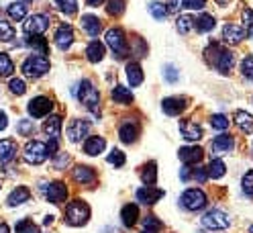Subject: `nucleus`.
Wrapping results in <instances>:
<instances>
[{
  "label": "nucleus",
  "mask_w": 253,
  "mask_h": 233,
  "mask_svg": "<svg viewBox=\"0 0 253 233\" xmlns=\"http://www.w3.org/2000/svg\"><path fill=\"white\" fill-rule=\"evenodd\" d=\"M121 219H123V225L125 227H135L137 225V219H139V207L135 203L125 205L123 211H121Z\"/></svg>",
  "instance_id": "24"
},
{
  "label": "nucleus",
  "mask_w": 253,
  "mask_h": 233,
  "mask_svg": "<svg viewBox=\"0 0 253 233\" xmlns=\"http://www.w3.org/2000/svg\"><path fill=\"white\" fill-rule=\"evenodd\" d=\"M241 186H243V192H245V194L253 196V170H249V172L243 176Z\"/></svg>",
  "instance_id": "50"
},
{
  "label": "nucleus",
  "mask_w": 253,
  "mask_h": 233,
  "mask_svg": "<svg viewBox=\"0 0 253 233\" xmlns=\"http://www.w3.org/2000/svg\"><path fill=\"white\" fill-rule=\"evenodd\" d=\"M241 72L245 78H253V55H247L241 64Z\"/></svg>",
  "instance_id": "51"
},
{
  "label": "nucleus",
  "mask_w": 253,
  "mask_h": 233,
  "mask_svg": "<svg viewBox=\"0 0 253 233\" xmlns=\"http://www.w3.org/2000/svg\"><path fill=\"white\" fill-rule=\"evenodd\" d=\"M43 131H45L47 135H49V139H57V137L61 135V117H57V115L49 117V119L45 121Z\"/></svg>",
  "instance_id": "28"
},
{
  "label": "nucleus",
  "mask_w": 253,
  "mask_h": 233,
  "mask_svg": "<svg viewBox=\"0 0 253 233\" xmlns=\"http://www.w3.org/2000/svg\"><path fill=\"white\" fill-rule=\"evenodd\" d=\"M49 68H51V64L45 55H29L23 61V72L29 78H41L43 74L49 72Z\"/></svg>",
  "instance_id": "5"
},
{
  "label": "nucleus",
  "mask_w": 253,
  "mask_h": 233,
  "mask_svg": "<svg viewBox=\"0 0 253 233\" xmlns=\"http://www.w3.org/2000/svg\"><path fill=\"white\" fill-rule=\"evenodd\" d=\"M106 45L110 49H113V53L119 57V59H125L126 55H129V41H126L125 33L121 29H108L106 31Z\"/></svg>",
  "instance_id": "3"
},
{
  "label": "nucleus",
  "mask_w": 253,
  "mask_h": 233,
  "mask_svg": "<svg viewBox=\"0 0 253 233\" xmlns=\"http://www.w3.org/2000/svg\"><path fill=\"white\" fill-rule=\"evenodd\" d=\"M180 203H182V207L186 209V211H202L204 207H207V203H209V198H207V194H204L200 188H188L184 194H182V198H180Z\"/></svg>",
  "instance_id": "7"
},
{
  "label": "nucleus",
  "mask_w": 253,
  "mask_h": 233,
  "mask_svg": "<svg viewBox=\"0 0 253 233\" xmlns=\"http://www.w3.org/2000/svg\"><path fill=\"white\" fill-rule=\"evenodd\" d=\"M249 233H253V225H251V227H249Z\"/></svg>",
  "instance_id": "63"
},
{
  "label": "nucleus",
  "mask_w": 253,
  "mask_h": 233,
  "mask_svg": "<svg viewBox=\"0 0 253 233\" xmlns=\"http://www.w3.org/2000/svg\"><path fill=\"white\" fill-rule=\"evenodd\" d=\"M214 25H216V21H214L212 14H200V17L194 21V27L200 31V33H209V31L214 29Z\"/></svg>",
  "instance_id": "33"
},
{
  "label": "nucleus",
  "mask_w": 253,
  "mask_h": 233,
  "mask_svg": "<svg viewBox=\"0 0 253 233\" xmlns=\"http://www.w3.org/2000/svg\"><path fill=\"white\" fill-rule=\"evenodd\" d=\"M88 219H90V207L80 198L72 200L66 209V223L72 227H82L88 223Z\"/></svg>",
  "instance_id": "2"
},
{
  "label": "nucleus",
  "mask_w": 253,
  "mask_h": 233,
  "mask_svg": "<svg viewBox=\"0 0 253 233\" xmlns=\"http://www.w3.org/2000/svg\"><path fill=\"white\" fill-rule=\"evenodd\" d=\"M126 78H129L131 86H139L143 82V70L137 61H131V64H126Z\"/></svg>",
  "instance_id": "30"
},
{
  "label": "nucleus",
  "mask_w": 253,
  "mask_h": 233,
  "mask_svg": "<svg viewBox=\"0 0 253 233\" xmlns=\"http://www.w3.org/2000/svg\"><path fill=\"white\" fill-rule=\"evenodd\" d=\"M72 176H74L76 182H80V184H92L94 180H96V170L90 168V166H76Z\"/></svg>",
  "instance_id": "21"
},
{
  "label": "nucleus",
  "mask_w": 253,
  "mask_h": 233,
  "mask_svg": "<svg viewBox=\"0 0 253 233\" xmlns=\"http://www.w3.org/2000/svg\"><path fill=\"white\" fill-rule=\"evenodd\" d=\"M17 133L23 135V137H29V135H33L35 133V125H33V121H19V125H17Z\"/></svg>",
  "instance_id": "41"
},
{
  "label": "nucleus",
  "mask_w": 253,
  "mask_h": 233,
  "mask_svg": "<svg viewBox=\"0 0 253 233\" xmlns=\"http://www.w3.org/2000/svg\"><path fill=\"white\" fill-rule=\"evenodd\" d=\"M125 6H126V0H108L106 10H108V14H115V17H119V14H123Z\"/></svg>",
  "instance_id": "42"
},
{
  "label": "nucleus",
  "mask_w": 253,
  "mask_h": 233,
  "mask_svg": "<svg viewBox=\"0 0 253 233\" xmlns=\"http://www.w3.org/2000/svg\"><path fill=\"white\" fill-rule=\"evenodd\" d=\"M162 229H164L162 221L157 219V217H153V215H147L143 219V231L141 233H160Z\"/></svg>",
  "instance_id": "36"
},
{
  "label": "nucleus",
  "mask_w": 253,
  "mask_h": 233,
  "mask_svg": "<svg viewBox=\"0 0 253 233\" xmlns=\"http://www.w3.org/2000/svg\"><path fill=\"white\" fill-rule=\"evenodd\" d=\"M86 57H88V61H92V64H98V61H102V57H104V45L98 39L90 41L88 47H86Z\"/></svg>",
  "instance_id": "26"
},
{
  "label": "nucleus",
  "mask_w": 253,
  "mask_h": 233,
  "mask_svg": "<svg viewBox=\"0 0 253 233\" xmlns=\"http://www.w3.org/2000/svg\"><path fill=\"white\" fill-rule=\"evenodd\" d=\"M180 4H182V0H168V4H166L168 8H166V10H169V12H176L178 8H182Z\"/></svg>",
  "instance_id": "56"
},
{
  "label": "nucleus",
  "mask_w": 253,
  "mask_h": 233,
  "mask_svg": "<svg viewBox=\"0 0 253 233\" xmlns=\"http://www.w3.org/2000/svg\"><path fill=\"white\" fill-rule=\"evenodd\" d=\"M119 137L123 143H135L139 137V125L137 123H123L119 129Z\"/></svg>",
  "instance_id": "23"
},
{
  "label": "nucleus",
  "mask_w": 253,
  "mask_h": 233,
  "mask_svg": "<svg viewBox=\"0 0 253 233\" xmlns=\"http://www.w3.org/2000/svg\"><path fill=\"white\" fill-rule=\"evenodd\" d=\"M110 96H113V100L119 104H131L133 102V92L125 86H115L113 92H110Z\"/></svg>",
  "instance_id": "29"
},
{
  "label": "nucleus",
  "mask_w": 253,
  "mask_h": 233,
  "mask_svg": "<svg viewBox=\"0 0 253 233\" xmlns=\"http://www.w3.org/2000/svg\"><path fill=\"white\" fill-rule=\"evenodd\" d=\"M243 23H245V27H247L245 35H247V37H253V10H251V8H245V10H243Z\"/></svg>",
  "instance_id": "49"
},
{
  "label": "nucleus",
  "mask_w": 253,
  "mask_h": 233,
  "mask_svg": "<svg viewBox=\"0 0 253 233\" xmlns=\"http://www.w3.org/2000/svg\"><path fill=\"white\" fill-rule=\"evenodd\" d=\"M176 27H178V31H180L182 35H186V33H190V31L194 29V19L190 17V14H182V17L178 19V25Z\"/></svg>",
  "instance_id": "38"
},
{
  "label": "nucleus",
  "mask_w": 253,
  "mask_h": 233,
  "mask_svg": "<svg viewBox=\"0 0 253 233\" xmlns=\"http://www.w3.org/2000/svg\"><path fill=\"white\" fill-rule=\"evenodd\" d=\"M192 176H194L200 184H204V182H207V178H209V172H207V168H196L194 172H192Z\"/></svg>",
  "instance_id": "54"
},
{
  "label": "nucleus",
  "mask_w": 253,
  "mask_h": 233,
  "mask_svg": "<svg viewBox=\"0 0 253 233\" xmlns=\"http://www.w3.org/2000/svg\"><path fill=\"white\" fill-rule=\"evenodd\" d=\"M192 172H194V170L190 168V166H184V168H182V172H180V178H182L184 182H188L190 176H192Z\"/></svg>",
  "instance_id": "57"
},
{
  "label": "nucleus",
  "mask_w": 253,
  "mask_h": 233,
  "mask_svg": "<svg viewBox=\"0 0 253 233\" xmlns=\"http://www.w3.org/2000/svg\"><path fill=\"white\" fill-rule=\"evenodd\" d=\"M6 125H8V119H6V115L2 111H0V131H4Z\"/></svg>",
  "instance_id": "58"
},
{
  "label": "nucleus",
  "mask_w": 253,
  "mask_h": 233,
  "mask_svg": "<svg viewBox=\"0 0 253 233\" xmlns=\"http://www.w3.org/2000/svg\"><path fill=\"white\" fill-rule=\"evenodd\" d=\"M211 125L212 129H218V131H225L229 127V119L225 115H212L211 117Z\"/></svg>",
  "instance_id": "46"
},
{
  "label": "nucleus",
  "mask_w": 253,
  "mask_h": 233,
  "mask_svg": "<svg viewBox=\"0 0 253 233\" xmlns=\"http://www.w3.org/2000/svg\"><path fill=\"white\" fill-rule=\"evenodd\" d=\"M43 223H45V225H51V223H53V217H51V215H47L45 219H43Z\"/></svg>",
  "instance_id": "60"
},
{
  "label": "nucleus",
  "mask_w": 253,
  "mask_h": 233,
  "mask_svg": "<svg viewBox=\"0 0 253 233\" xmlns=\"http://www.w3.org/2000/svg\"><path fill=\"white\" fill-rule=\"evenodd\" d=\"M19 147L14 139H0V164H10L17 155Z\"/></svg>",
  "instance_id": "16"
},
{
  "label": "nucleus",
  "mask_w": 253,
  "mask_h": 233,
  "mask_svg": "<svg viewBox=\"0 0 253 233\" xmlns=\"http://www.w3.org/2000/svg\"><path fill=\"white\" fill-rule=\"evenodd\" d=\"M216 2H218V4H220V6H225V4H227V2H229V0H216Z\"/></svg>",
  "instance_id": "62"
},
{
  "label": "nucleus",
  "mask_w": 253,
  "mask_h": 233,
  "mask_svg": "<svg viewBox=\"0 0 253 233\" xmlns=\"http://www.w3.org/2000/svg\"><path fill=\"white\" fill-rule=\"evenodd\" d=\"M108 164H113V166H117V168L125 166V153H123L121 149H113V151L108 153Z\"/></svg>",
  "instance_id": "48"
},
{
  "label": "nucleus",
  "mask_w": 253,
  "mask_h": 233,
  "mask_svg": "<svg viewBox=\"0 0 253 233\" xmlns=\"http://www.w3.org/2000/svg\"><path fill=\"white\" fill-rule=\"evenodd\" d=\"M141 180L147 186H153L157 182V164L155 162H149L143 166V170H141Z\"/></svg>",
  "instance_id": "32"
},
{
  "label": "nucleus",
  "mask_w": 253,
  "mask_h": 233,
  "mask_svg": "<svg viewBox=\"0 0 253 233\" xmlns=\"http://www.w3.org/2000/svg\"><path fill=\"white\" fill-rule=\"evenodd\" d=\"M47 27H49V19H47L45 14H33V17H29L23 25L25 33L31 37H41L47 31Z\"/></svg>",
  "instance_id": "10"
},
{
  "label": "nucleus",
  "mask_w": 253,
  "mask_h": 233,
  "mask_svg": "<svg viewBox=\"0 0 253 233\" xmlns=\"http://www.w3.org/2000/svg\"><path fill=\"white\" fill-rule=\"evenodd\" d=\"M180 131H182V135H184V139L186 141H200L202 139V129H200V125H196V123H192V121H180Z\"/></svg>",
  "instance_id": "17"
},
{
  "label": "nucleus",
  "mask_w": 253,
  "mask_h": 233,
  "mask_svg": "<svg viewBox=\"0 0 253 233\" xmlns=\"http://www.w3.org/2000/svg\"><path fill=\"white\" fill-rule=\"evenodd\" d=\"M229 225H231L229 215L225 211H220V209H211L202 217V227L209 229V231H223Z\"/></svg>",
  "instance_id": "4"
},
{
  "label": "nucleus",
  "mask_w": 253,
  "mask_h": 233,
  "mask_svg": "<svg viewBox=\"0 0 253 233\" xmlns=\"http://www.w3.org/2000/svg\"><path fill=\"white\" fill-rule=\"evenodd\" d=\"M8 88H10L12 94H17V96H21V94H25V92H27V84L21 80V78H12Z\"/></svg>",
  "instance_id": "45"
},
{
  "label": "nucleus",
  "mask_w": 253,
  "mask_h": 233,
  "mask_svg": "<svg viewBox=\"0 0 253 233\" xmlns=\"http://www.w3.org/2000/svg\"><path fill=\"white\" fill-rule=\"evenodd\" d=\"M12 39H14V29L10 27V23L0 19V41H12Z\"/></svg>",
  "instance_id": "40"
},
{
  "label": "nucleus",
  "mask_w": 253,
  "mask_h": 233,
  "mask_svg": "<svg viewBox=\"0 0 253 233\" xmlns=\"http://www.w3.org/2000/svg\"><path fill=\"white\" fill-rule=\"evenodd\" d=\"M68 162H70V158H68L66 153H57L55 160H53V166H55V170H61V168H66Z\"/></svg>",
  "instance_id": "53"
},
{
  "label": "nucleus",
  "mask_w": 253,
  "mask_h": 233,
  "mask_svg": "<svg viewBox=\"0 0 253 233\" xmlns=\"http://www.w3.org/2000/svg\"><path fill=\"white\" fill-rule=\"evenodd\" d=\"M166 80L168 82H176L178 80V70L176 68H173V66H166Z\"/></svg>",
  "instance_id": "55"
},
{
  "label": "nucleus",
  "mask_w": 253,
  "mask_h": 233,
  "mask_svg": "<svg viewBox=\"0 0 253 233\" xmlns=\"http://www.w3.org/2000/svg\"><path fill=\"white\" fill-rule=\"evenodd\" d=\"M78 100H80L88 111H92L94 115L100 113V94L90 80H82L80 84H78Z\"/></svg>",
  "instance_id": "1"
},
{
  "label": "nucleus",
  "mask_w": 253,
  "mask_h": 233,
  "mask_svg": "<svg viewBox=\"0 0 253 233\" xmlns=\"http://www.w3.org/2000/svg\"><path fill=\"white\" fill-rule=\"evenodd\" d=\"M90 131V123L86 119H76L72 121V125L68 127V139L72 143H78V141H82V139L88 135Z\"/></svg>",
  "instance_id": "12"
},
{
  "label": "nucleus",
  "mask_w": 253,
  "mask_h": 233,
  "mask_svg": "<svg viewBox=\"0 0 253 233\" xmlns=\"http://www.w3.org/2000/svg\"><path fill=\"white\" fill-rule=\"evenodd\" d=\"M235 125L243 133H253V117L245 111H237L235 113Z\"/></svg>",
  "instance_id": "27"
},
{
  "label": "nucleus",
  "mask_w": 253,
  "mask_h": 233,
  "mask_svg": "<svg viewBox=\"0 0 253 233\" xmlns=\"http://www.w3.org/2000/svg\"><path fill=\"white\" fill-rule=\"evenodd\" d=\"M137 203H141V205H155L157 200H160L162 196H164V190H160V188H153V186H143V188H139L137 190Z\"/></svg>",
  "instance_id": "14"
},
{
  "label": "nucleus",
  "mask_w": 253,
  "mask_h": 233,
  "mask_svg": "<svg viewBox=\"0 0 253 233\" xmlns=\"http://www.w3.org/2000/svg\"><path fill=\"white\" fill-rule=\"evenodd\" d=\"M233 147H235V141H233V137L227 135V133L214 137V141L211 143V149H212L214 155H225V153L233 151Z\"/></svg>",
  "instance_id": "15"
},
{
  "label": "nucleus",
  "mask_w": 253,
  "mask_h": 233,
  "mask_svg": "<svg viewBox=\"0 0 253 233\" xmlns=\"http://www.w3.org/2000/svg\"><path fill=\"white\" fill-rule=\"evenodd\" d=\"M202 155H204V151H202V147H198V145H192V147H182V149L178 151V158H180L186 166L198 164V162L202 160Z\"/></svg>",
  "instance_id": "18"
},
{
  "label": "nucleus",
  "mask_w": 253,
  "mask_h": 233,
  "mask_svg": "<svg viewBox=\"0 0 253 233\" xmlns=\"http://www.w3.org/2000/svg\"><path fill=\"white\" fill-rule=\"evenodd\" d=\"M204 4H207V0H182V6L190 10H202Z\"/></svg>",
  "instance_id": "52"
},
{
  "label": "nucleus",
  "mask_w": 253,
  "mask_h": 233,
  "mask_svg": "<svg viewBox=\"0 0 253 233\" xmlns=\"http://www.w3.org/2000/svg\"><path fill=\"white\" fill-rule=\"evenodd\" d=\"M149 12L153 14L155 21H164L166 14H168V10H166V6H164L162 2H151V4H149Z\"/></svg>",
  "instance_id": "43"
},
{
  "label": "nucleus",
  "mask_w": 253,
  "mask_h": 233,
  "mask_svg": "<svg viewBox=\"0 0 253 233\" xmlns=\"http://www.w3.org/2000/svg\"><path fill=\"white\" fill-rule=\"evenodd\" d=\"M6 12H8V17L12 21H23L27 17V6H25V2H12L6 8Z\"/></svg>",
  "instance_id": "35"
},
{
  "label": "nucleus",
  "mask_w": 253,
  "mask_h": 233,
  "mask_svg": "<svg viewBox=\"0 0 253 233\" xmlns=\"http://www.w3.org/2000/svg\"><path fill=\"white\" fill-rule=\"evenodd\" d=\"M104 0H86V4L88 6H98V4H102Z\"/></svg>",
  "instance_id": "59"
},
{
  "label": "nucleus",
  "mask_w": 253,
  "mask_h": 233,
  "mask_svg": "<svg viewBox=\"0 0 253 233\" xmlns=\"http://www.w3.org/2000/svg\"><path fill=\"white\" fill-rule=\"evenodd\" d=\"M55 4L59 6V10H63L66 14H74L78 10V2H76V0H55Z\"/></svg>",
  "instance_id": "47"
},
{
  "label": "nucleus",
  "mask_w": 253,
  "mask_h": 233,
  "mask_svg": "<svg viewBox=\"0 0 253 233\" xmlns=\"http://www.w3.org/2000/svg\"><path fill=\"white\" fill-rule=\"evenodd\" d=\"M31 198V190L27 188V186H17L10 194H8V198H6V205L8 207H21V205H25L27 200Z\"/></svg>",
  "instance_id": "22"
},
{
  "label": "nucleus",
  "mask_w": 253,
  "mask_h": 233,
  "mask_svg": "<svg viewBox=\"0 0 253 233\" xmlns=\"http://www.w3.org/2000/svg\"><path fill=\"white\" fill-rule=\"evenodd\" d=\"M0 233H10V231H8V225H6V223H0Z\"/></svg>",
  "instance_id": "61"
},
{
  "label": "nucleus",
  "mask_w": 253,
  "mask_h": 233,
  "mask_svg": "<svg viewBox=\"0 0 253 233\" xmlns=\"http://www.w3.org/2000/svg\"><path fill=\"white\" fill-rule=\"evenodd\" d=\"M55 45L59 49H68L70 45L74 43V31H72V27L70 25H61L57 31H55Z\"/></svg>",
  "instance_id": "19"
},
{
  "label": "nucleus",
  "mask_w": 253,
  "mask_h": 233,
  "mask_svg": "<svg viewBox=\"0 0 253 233\" xmlns=\"http://www.w3.org/2000/svg\"><path fill=\"white\" fill-rule=\"evenodd\" d=\"M41 192L45 196L47 203H51V205H61L63 200L68 198V186L63 184V182H43L41 184Z\"/></svg>",
  "instance_id": "6"
},
{
  "label": "nucleus",
  "mask_w": 253,
  "mask_h": 233,
  "mask_svg": "<svg viewBox=\"0 0 253 233\" xmlns=\"http://www.w3.org/2000/svg\"><path fill=\"white\" fill-rule=\"evenodd\" d=\"M245 39V31L239 27V25H225L223 29V41L225 43H231V45H237Z\"/></svg>",
  "instance_id": "20"
},
{
  "label": "nucleus",
  "mask_w": 253,
  "mask_h": 233,
  "mask_svg": "<svg viewBox=\"0 0 253 233\" xmlns=\"http://www.w3.org/2000/svg\"><path fill=\"white\" fill-rule=\"evenodd\" d=\"M51 108H53V100L51 98H47V96H37L29 102L27 106V111L31 117H35V119H41V117H47L51 113Z\"/></svg>",
  "instance_id": "11"
},
{
  "label": "nucleus",
  "mask_w": 253,
  "mask_h": 233,
  "mask_svg": "<svg viewBox=\"0 0 253 233\" xmlns=\"http://www.w3.org/2000/svg\"><path fill=\"white\" fill-rule=\"evenodd\" d=\"M25 160L29 162V164H33V166H39V164H43L45 160H47V145L45 143H41V141H37V139H33V141H29L27 145H25Z\"/></svg>",
  "instance_id": "9"
},
{
  "label": "nucleus",
  "mask_w": 253,
  "mask_h": 233,
  "mask_svg": "<svg viewBox=\"0 0 253 233\" xmlns=\"http://www.w3.org/2000/svg\"><path fill=\"white\" fill-rule=\"evenodd\" d=\"M186 106H188V98L184 96H169V98H164L162 102L164 113L169 117H178L182 111H186Z\"/></svg>",
  "instance_id": "13"
},
{
  "label": "nucleus",
  "mask_w": 253,
  "mask_h": 233,
  "mask_svg": "<svg viewBox=\"0 0 253 233\" xmlns=\"http://www.w3.org/2000/svg\"><path fill=\"white\" fill-rule=\"evenodd\" d=\"M207 172H209V176L211 178H223L225 176V172H227V166H225V162L223 160H212L211 164H209V168H207Z\"/></svg>",
  "instance_id": "34"
},
{
  "label": "nucleus",
  "mask_w": 253,
  "mask_h": 233,
  "mask_svg": "<svg viewBox=\"0 0 253 233\" xmlns=\"http://www.w3.org/2000/svg\"><path fill=\"white\" fill-rule=\"evenodd\" d=\"M14 72V64L8 57V53H0V78H6Z\"/></svg>",
  "instance_id": "37"
},
{
  "label": "nucleus",
  "mask_w": 253,
  "mask_h": 233,
  "mask_svg": "<svg viewBox=\"0 0 253 233\" xmlns=\"http://www.w3.org/2000/svg\"><path fill=\"white\" fill-rule=\"evenodd\" d=\"M82 27L88 31V35L96 37L100 33V19L94 17V14H84L82 17Z\"/></svg>",
  "instance_id": "31"
},
{
  "label": "nucleus",
  "mask_w": 253,
  "mask_h": 233,
  "mask_svg": "<svg viewBox=\"0 0 253 233\" xmlns=\"http://www.w3.org/2000/svg\"><path fill=\"white\" fill-rule=\"evenodd\" d=\"M209 51L214 53V59H212L214 68H216L220 74H229L231 68H233V64H235V55H233V51H229V49H220L218 45H211Z\"/></svg>",
  "instance_id": "8"
},
{
  "label": "nucleus",
  "mask_w": 253,
  "mask_h": 233,
  "mask_svg": "<svg viewBox=\"0 0 253 233\" xmlns=\"http://www.w3.org/2000/svg\"><path fill=\"white\" fill-rule=\"evenodd\" d=\"M14 231L17 233H39V227L33 221H29V219H21L17 223V227H14Z\"/></svg>",
  "instance_id": "39"
},
{
  "label": "nucleus",
  "mask_w": 253,
  "mask_h": 233,
  "mask_svg": "<svg viewBox=\"0 0 253 233\" xmlns=\"http://www.w3.org/2000/svg\"><path fill=\"white\" fill-rule=\"evenodd\" d=\"M104 147H106L104 137H98V135H92L84 141V153L88 155H98L104 151Z\"/></svg>",
  "instance_id": "25"
},
{
  "label": "nucleus",
  "mask_w": 253,
  "mask_h": 233,
  "mask_svg": "<svg viewBox=\"0 0 253 233\" xmlns=\"http://www.w3.org/2000/svg\"><path fill=\"white\" fill-rule=\"evenodd\" d=\"M27 45L41 49V55H45L47 51H49V45H47V41H45L43 37H29V39H27Z\"/></svg>",
  "instance_id": "44"
}]
</instances>
